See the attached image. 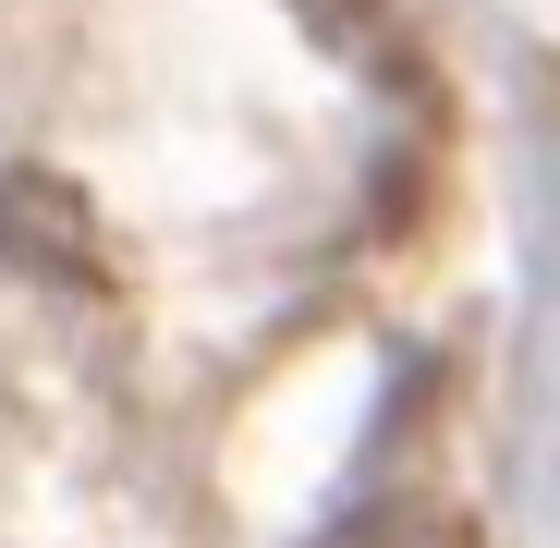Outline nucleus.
Wrapping results in <instances>:
<instances>
[{"label":"nucleus","instance_id":"nucleus-1","mask_svg":"<svg viewBox=\"0 0 560 548\" xmlns=\"http://www.w3.org/2000/svg\"><path fill=\"white\" fill-rule=\"evenodd\" d=\"M0 268L49 293H110V220L85 208V183H61L49 159H0Z\"/></svg>","mask_w":560,"mask_h":548},{"label":"nucleus","instance_id":"nucleus-2","mask_svg":"<svg viewBox=\"0 0 560 548\" xmlns=\"http://www.w3.org/2000/svg\"><path fill=\"white\" fill-rule=\"evenodd\" d=\"M305 548H488L476 512H451V500H365L341 524H317Z\"/></svg>","mask_w":560,"mask_h":548}]
</instances>
